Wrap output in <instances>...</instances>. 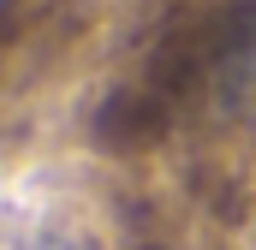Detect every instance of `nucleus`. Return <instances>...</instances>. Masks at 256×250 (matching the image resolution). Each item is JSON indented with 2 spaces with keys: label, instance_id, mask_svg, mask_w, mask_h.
Listing matches in <instances>:
<instances>
[{
  "label": "nucleus",
  "instance_id": "nucleus-1",
  "mask_svg": "<svg viewBox=\"0 0 256 250\" xmlns=\"http://www.w3.org/2000/svg\"><path fill=\"white\" fill-rule=\"evenodd\" d=\"M232 72H238V90H244V102H250V114H256V24H250V42L232 54Z\"/></svg>",
  "mask_w": 256,
  "mask_h": 250
},
{
  "label": "nucleus",
  "instance_id": "nucleus-2",
  "mask_svg": "<svg viewBox=\"0 0 256 250\" xmlns=\"http://www.w3.org/2000/svg\"><path fill=\"white\" fill-rule=\"evenodd\" d=\"M6 6H12V0H6Z\"/></svg>",
  "mask_w": 256,
  "mask_h": 250
}]
</instances>
